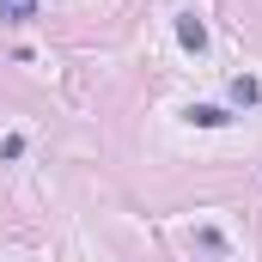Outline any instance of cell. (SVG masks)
Masks as SVG:
<instances>
[{
	"label": "cell",
	"mask_w": 262,
	"mask_h": 262,
	"mask_svg": "<svg viewBox=\"0 0 262 262\" xmlns=\"http://www.w3.org/2000/svg\"><path fill=\"white\" fill-rule=\"evenodd\" d=\"M232 104H238V110H250V104H262V79H250V73H238V79H232Z\"/></svg>",
	"instance_id": "cell-1"
},
{
	"label": "cell",
	"mask_w": 262,
	"mask_h": 262,
	"mask_svg": "<svg viewBox=\"0 0 262 262\" xmlns=\"http://www.w3.org/2000/svg\"><path fill=\"white\" fill-rule=\"evenodd\" d=\"M189 122H195V128H226L232 110H220V104H189Z\"/></svg>",
	"instance_id": "cell-2"
},
{
	"label": "cell",
	"mask_w": 262,
	"mask_h": 262,
	"mask_svg": "<svg viewBox=\"0 0 262 262\" xmlns=\"http://www.w3.org/2000/svg\"><path fill=\"white\" fill-rule=\"evenodd\" d=\"M177 37H183V49H207V25H201V18H177Z\"/></svg>",
	"instance_id": "cell-3"
},
{
	"label": "cell",
	"mask_w": 262,
	"mask_h": 262,
	"mask_svg": "<svg viewBox=\"0 0 262 262\" xmlns=\"http://www.w3.org/2000/svg\"><path fill=\"white\" fill-rule=\"evenodd\" d=\"M0 18L6 25H31L37 18V0H0Z\"/></svg>",
	"instance_id": "cell-4"
},
{
	"label": "cell",
	"mask_w": 262,
	"mask_h": 262,
	"mask_svg": "<svg viewBox=\"0 0 262 262\" xmlns=\"http://www.w3.org/2000/svg\"><path fill=\"white\" fill-rule=\"evenodd\" d=\"M195 244H201V250H213V256H220V250H226V244H220V232H213V226H201V232H195Z\"/></svg>",
	"instance_id": "cell-5"
}]
</instances>
